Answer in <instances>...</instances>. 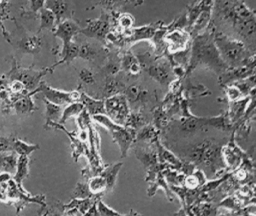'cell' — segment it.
I'll use <instances>...</instances> for the list:
<instances>
[{"label":"cell","mask_w":256,"mask_h":216,"mask_svg":"<svg viewBox=\"0 0 256 216\" xmlns=\"http://www.w3.org/2000/svg\"><path fill=\"white\" fill-rule=\"evenodd\" d=\"M208 25L243 42L256 55V13L243 0H213Z\"/></svg>","instance_id":"cell-1"},{"label":"cell","mask_w":256,"mask_h":216,"mask_svg":"<svg viewBox=\"0 0 256 216\" xmlns=\"http://www.w3.org/2000/svg\"><path fill=\"white\" fill-rule=\"evenodd\" d=\"M197 67H205L220 75L229 68L222 60L214 41V30L207 26L204 33L195 37L191 48L188 73Z\"/></svg>","instance_id":"cell-2"},{"label":"cell","mask_w":256,"mask_h":216,"mask_svg":"<svg viewBox=\"0 0 256 216\" xmlns=\"http://www.w3.org/2000/svg\"><path fill=\"white\" fill-rule=\"evenodd\" d=\"M214 41L222 60L229 68H238L255 56L243 42L222 32L214 30Z\"/></svg>","instance_id":"cell-3"},{"label":"cell","mask_w":256,"mask_h":216,"mask_svg":"<svg viewBox=\"0 0 256 216\" xmlns=\"http://www.w3.org/2000/svg\"><path fill=\"white\" fill-rule=\"evenodd\" d=\"M185 155L190 161L205 168L215 169V167L220 165V147L217 143L210 140H205L191 146Z\"/></svg>","instance_id":"cell-4"},{"label":"cell","mask_w":256,"mask_h":216,"mask_svg":"<svg viewBox=\"0 0 256 216\" xmlns=\"http://www.w3.org/2000/svg\"><path fill=\"white\" fill-rule=\"evenodd\" d=\"M105 113L107 116L119 125H124L130 113L128 107V100L125 95L120 93L107 97L104 101Z\"/></svg>","instance_id":"cell-5"},{"label":"cell","mask_w":256,"mask_h":216,"mask_svg":"<svg viewBox=\"0 0 256 216\" xmlns=\"http://www.w3.org/2000/svg\"><path fill=\"white\" fill-rule=\"evenodd\" d=\"M38 88H39V92L43 94L44 99L61 106L81 100V93L76 90L63 91V90L55 89L47 85L45 82H40Z\"/></svg>","instance_id":"cell-6"},{"label":"cell","mask_w":256,"mask_h":216,"mask_svg":"<svg viewBox=\"0 0 256 216\" xmlns=\"http://www.w3.org/2000/svg\"><path fill=\"white\" fill-rule=\"evenodd\" d=\"M109 132L112 135L113 141L119 145L121 156L125 157L131 143L133 142L136 136V130L128 126L118 124L115 128H113Z\"/></svg>","instance_id":"cell-7"},{"label":"cell","mask_w":256,"mask_h":216,"mask_svg":"<svg viewBox=\"0 0 256 216\" xmlns=\"http://www.w3.org/2000/svg\"><path fill=\"white\" fill-rule=\"evenodd\" d=\"M88 23V22H87ZM110 30V23L108 15H102L98 19L90 20L87 27L80 30L81 33L85 34L88 37L97 38L98 40L106 39L107 35L109 34Z\"/></svg>","instance_id":"cell-8"},{"label":"cell","mask_w":256,"mask_h":216,"mask_svg":"<svg viewBox=\"0 0 256 216\" xmlns=\"http://www.w3.org/2000/svg\"><path fill=\"white\" fill-rule=\"evenodd\" d=\"M43 74L44 73H42V71L39 72L29 69H16L15 72L13 70L11 71L9 78L11 80H21L25 84L27 90H34L37 87V85L39 86L40 79Z\"/></svg>","instance_id":"cell-9"},{"label":"cell","mask_w":256,"mask_h":216,"mask_svg":"<svg viewBox=\"0 0 256 216\" xmlns=\"http://www.w3.org/2000/svg\"><path fill=\"white\" fill-rule=\"evenodd\" d=\"M78 32H80L79 25L75 21L68 18V19L62 20L56 25L54 36L60 38L63 42V45H66L72 41L73 37Z\"/></svg>","instance_id":"cell-10"},{"label":"cell","mask_w":256,"mask_h":216,"mask_svg":"<svg viewBox=\"0 0 256 216\" xmlns=\"http://www.w3.org/2000/svg\"><path fill=\"white\" fill-rule=\"evenodd\" d=\"M148 73L152 78H154L156 81H158L162 85L168 83L169 69L167 66V62L159 61L153 64L151 63L148 66Z\"/></svg>","instance_id":"cell-11"},{"label":"cell","mask_w":256,"mask_h":216,"mask_svg":"<svg viewBox=\"0 0 256 216\" xmlns=\"http://www.w3.org/2000/svg\"><path fill=\"white\" fill-rule=\"evenodd\" d=\"M29 174V158L27 155H19L16 171L13 175V180L16 182L19 189L23 192H26L22 187L23 180L28 176Z\"/></svg>","instance_id":"cell-12"},{"label":"cell","mask_w":256,"mask_h":216,"mask_svg":"<svg viewBox=\"0 0 256 216\" xmlns=\"http://www.w3.org/2000/svg\"><path fill=\"white\" fill-rule=\"evenodd\" d=\"M85 109L88 111V113L91 116L97 115V114H105V104L104 100H99L92 98L88 96L85 93H81V100Z\"/></svg>","instance_id":"cell-13"},{"label":"cell","mask_w":256,"mask_h":216,"mask_svg":"<svg viewBox=\"0 0 256 216\" xmlns=\"http://www.w3.org/2000/svg\"><path fill=\"white\" fill-rule=\"evenodd\" d=\"M37 91H39L38 87L32 93L22 95L21 97L16 99L13 102V106H14L16 112L22 113V114H26V113H29V112H32L33 110H35L36 107L34 105V102H33L32 98H31V94H33V93H35Z\"/></svg>","instance_id":"cell-14"},{"label":"cell","mask_w":256,"mask_h":216,"mask_svg":"<svg viewBox=\"0 0 256 216\" xmlns=\"http://www.w3.org/2000/svg\"><path fill=\"white\" fill-rule=\"evenodd\" d=\"M47 8L53 11V13L56 16L57 19V24L61 22L62 20H65L64 17H68L69 13V7L65 1L62 0H47L46 1ZM56 24V25H57Z\"/></svg>","instance_id":"cell-15"},{"label":"cell","mask_w":256,"mask_h":216,"mask_svg":"<svg viewBox=\"0 0 256 216\" xmlns=\"http://www.w3.org/2000/svg\"><path fill=\"white\" fill-rule=\"evenodd\" d=\"M18 157L16 153L11 152H0V172L5 171L14 175L16 171Z\"/></svg>","instance_id":"cell-16"},{"label":"cell","mask_w":256,"mask_h":216,"mask_svg":"<svg viewBox=\"0 0 256 216\" xmlns=\"http://www.w3.org/2000/svg\"><path fill=\"white\" fill-rule=\"evenodd\" d=\"M188 40L187 34L181 30H174L169 35H167V43L170 48H174V51L178 49H183Z\"/></svg>","instance_id":"cell-17"},{"label":"cell","mask_w":256,"mask_h":216,"mask_svg":"<svg viewBox=\"0 0 256 216\" xmlns=\"http://www.w3.org/2000/svg\"><path fill=\"white\" fill-rule=\"evenodd\" d=\"M121 66L126 72H129L130 74H133V75L138 74L141 69V65L139 61L137 60L136 56H134L131 52H126L124 54L121 60Z\"/></svg>","instance_id":"cell-18"},{"label":"cell","mask_w":256,"mask_h":216,"mask_svg":"<svg viewBox=\"0 0 256 216\" xmlns=\"http://www.w3.org/2000/svg\"><path fill=\"white\" fill-rule=\"evenodd\" d=\"M57 19L52 10L44 7L40 10V27L38 32L43 29H52L56 26Z\"/></svg>","instance_id":"cell-19"},{"label":"cell","mask_w":256,"mask_h":216,"mask_svg":"<svg viewBox=\"0 0 256 216\" xmlns=\"http://www.w3.org/2000/svg\"><path fill=\"white\" fill-rule=\"evenodd\" d=\"M84 104L81 101H77V102H72L70 104H67V106L63 109L62 112V116L59 119L58 123L60 124H64L69 118L74 117V116H78L82 110L84 109Z\"/></svg>","instance_id":"cell-20"},{"label":"cell","mask_w":256,"mask_h":216,"mask_svg":"<svg viewBox=\"0 0 256 216\" xmlns=\"http://www.w3.org/2000/svg\"><path fill=\"white\" fill-rule=\"evenodd\" d=\"M78 54H79V45L77 43L71 41L70 43L63 45L62 53H61L62 59L60 61H58L56 65L61 64V63L69 64L72 60H74L78 56Z\"/></svg>","instance_id":"cell-21"},{"label":"cell","mask_w":256,"mask_h":216,"mask_svg":"<svg viewBox=\"0 0 256 216\" xmlns=\"http://www.w3.org/2000/svg\"><path fill=\"white\" fill-rule=\"evenodd\" d=\"M44 102L46 106V123L59 121L63 112L62 106L55 104L53 102H50L46 99H44Z\"/></svg>","instance_id":"cell-22"},{"label":"cell","mask_w":256,"mask_h":216,"mask_svg":"<svg viewBox=\"0 0 256 216\" xmlns=\"http://www.w3.org/2000/svg\"><path fill=\"white\" fill-rule=\"evenodd\" d=\"M37 144H28L20 139H13V152L18 155H30L35 150L39 149Z\"/></svg>","instance_id":"cell-23"},{"label":"cell","mask_w":256,"mask_h":216,"mask_svg":"<svg viewBox=\"0 0 256 216\" xmlns=\"http://www.w3.org/2000/svg\"><path fill=\"white\" fill-rule=\"evenodd\" d=\"M89 190L92 194H100L104 191H108V185L106 179L100 174L98 176L92 177L88 182Z\"/></svg>","instance_id":"cell-24"},{"label":"cell","mask_w":256,"mask_h":216,"mask_svg":"<svg viewBox=\"0 0 256 216\" xmlns=\"http://www.w3.org/2000/svg\"><path fill=\"white\" fill-rule=\"evenodd\" d=\"M41 47V38L29 36L20 42V48L27 53H37Z\"/></svg>","instance_id":"cell-25"},{"label":"cell","mask_w":256,"mask_h":216,"mask_svg":"<svg viewBox=\"0 0 256 216\" xmlns=\"http://www.w3.org/2000/svg\"><path fill=\"white\" fill-rule=\"evenodd\" d=\"M120 167H121V163H117V164H114L113 166H110V167H107L105 169H103L101 171V175L106 179L107 181V185H108V191H110L113 186H114V183L116 181V178H117V174H118V171L120 170Z\"/></svg>","instance_id":"cell-26"},{"label":"cell","mask_w":256,"mask_h":216,"mask_svg":"<svg viewBox=\"0 0 256 216\" xmlns=\"http://www.w3.org/2000/svg\"><path fill=\"white\" fill-rule=\"evenodd\" d=\"M120 87H122L121 82H119L118 79H116L113 75H110L106 78L103 94L105 95L106 98L110 97V96H113L115 94H118L120 92V89H121Z\"/></svg>","instance_id":"cell-27"},{"label":"cell","mask_w":256,"mask_h":216,"mask_svg":"<svg viewBox=\"0 0 256 216\" xmlns=\"http://www.w3.org/2000/svg\"><path fill=\"white\" fill-rule=\"evenodd\" d=\"M97 53V49L91 43L84 42L81 45H79L78 57H81L85 60H93L96 58Z\"/></svg>","instance_id":"cell-28"},{"label":"cell","mask_w":256,"mask_h":216,"mask_svg":"<svg viewBox=\"0 0 256 216\" xmlns=\"http://www.w3.org/2000/svg\"><path fill=\"white\" fill-rule=\"evenodd\" d=\"M91 195L92 193L89 190L88 183H82V182L77 183L73 191V197L77 199H85V198H89Z\"/></svg>","instance_id":"cell-29"},{"label":"cell","mask_w":256,"mask_h":216,"mask_svg":"<svg viewBox=\"0 0 256 216\" xmlns=\"http://www.w3.org/2000/svg\"><path fill=\"white\" fill-rule=\"evenodd\" d=\"M134 22V19L132 18V16L128 13H124L119 15L118 17V24L119 26L124 29V30H128L132 27V24Z\"/></svg>","instance_id":"cell-30"},{"label":"cell","mask_w":256,"mask_h":216,"mask_svg":"<svg viewBox=\"0 0 256 216\" xmlns=\"http://www.w3.org/2000/svg\"><path fill=\"white\" fill-rule=\"evenodd\" d=\"M96 206H97V210L99 215H118L120 214L117 211H114L113 209H111L110 207H108L105 203H103L100 199L96 202Z\"/></svg>","instance_id":"cell-31"},{"label":"cell","mask_w":256,"mask_h":216,"mask_svg":"<svg viewBox=\"0 0 256 216\" xmlns=\"http://www.w3.org/2000/svg\"><path fill=\"white\" fill-rule=\"evenodd\" d=\"M0 152H13V140L0 136Z\"/></svg>","instance_id":"cell-32"},{"label":"cell","mask_w":256,"mask_h":216,"mask_svg":"<svg viewBox=\"0 0 256 216\" xmlns=\"http://www.w3.org/2000/svg\"><path fill=\"white\" fill-rule=\"evenodd\" d=\"M79 77H80V79L84 82V83H86V84H91V83H93L94 82V75H93V73L90 71V70H88V69H82L81 71H80V73H79Z\"/></svg>","instance_id":"cell-33"},{"label":"cell","mask_w":256,"mask_h":216,"mask_svg":"<svg viewBox=\"0 0 256 216\" xmlns=\"http://www.w3.org/2000/svg\"><path fill=\"white\" fill-rule=\"evenodd\" d=\"M47 0H29L30 3V9L32 13L40 12L42 8H44V4Z\"/></svg>","instance_id":"cell-34"},{"label":"cell","mask_w":256,"mask_h":216,"mask_svg":"<svg viewBox=\"0 0 256 216\" xmlns=\"http://www.w3.org/2000/svg\"><path fill=\"white\" fill-rule=\"evenodd\" d=\"M11 175L12 174L9 172H5V171L0 172V185L8 183V181L11 179Z\"/></svg>","instance_id":"cell-35"},{"label":"cell","mask_w":256,"mask_h":216,"mask_svg":"<svg viewBox=\"0 0 256 216\" xmlns=\"http://www.w3.org/2000/svg\"><path fill=\"white\" fill-rule=\"evenodd\" d=\"M133 5H135V6H137V5H140V4H142L143 3V1L144 0H129Z\"/></svg>","instance_id":"cell-36"},{"label":"cell","mask_w":256,"mask_h":216,"mask_svg":"<svg viewBox=\"0 0 256 216\" xmlns=\"http://www.w3.org/2000/svg\"><path fill=\"white\" fill-rule=\"evenodd\" d=\"M4 2H5V0H0V5H1V4H3Z\"/></svg>","instance_id":"cell-37"}]
</instances>
